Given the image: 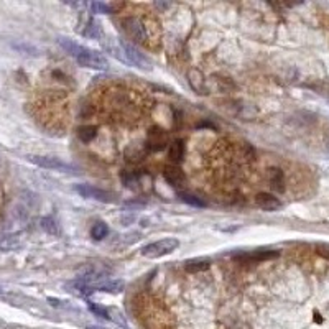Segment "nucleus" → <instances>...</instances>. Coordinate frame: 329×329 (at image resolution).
I'll use <instances>...</instances> for the list:
<instances>
[{
  "label": "nucleus",
  "instance_id": "f257e3e1",
  "mask_svg": "<svg viewBox=\"0 0 329 329\" xmlns=\"http://www.w3.org/2000/svg\"><path fill=\"white\" fill-rule=\"evenodd\" d=\"M59 45L66 50V53L76 59V61L84 66V68H91V69H107V59H105L101 53H97L94 50L84 48V46L77 45L74 42H69V39L61 38L59 39Z\"/></svg>",
  "mask_w": 329,
  "mask_h": 329
},
{
  "label": "nucleus",
  "instance_id": "f03ea898",
  "mask_svg": "<svg viewBox=\"0 0 329 329\" xmlns=\"http://www.w3.org/2000/svg\"><path fill=\"white\" fill-rule=\"evenodd\" d=\"M180 247V240L173 239V237H167V239L151 242L148 245H145L142 249V255L147 257V259H160V257H164Z\"/></svg>",
  "mask_w": 329,
  "mask_h": 329
},
{
  "label": "nucleus",
  "instance_id": "7ed1b4c3",
  "mask_svg": "<svg viewBox=\"0 0 329 329\" xmlns=\"http://www.w3.org/2000/svg\"><path fill=\"white\" fill-rule=\"evenodd\" d=\"M122 25H124V30L127 31V35L134 39L135 43H145V42H147V28H145V25L137 17L124 18Z\"/></svg>",
  "mask_w": 329,
  "mask_h": 329
},
{
  "label": "nucleus",
  "instance_id": "20e7f679",
  "mask_svg": "<svg viewBox=\"0 0 329 329\" xmlns=\"http://www.w3.org/2000/svg\"><path fill=\"white\" fill-rule=\"evenodd\" d=\"M28 160L31 163L38 164V167L46 168V170H61V171H68V173L72 171V167H69L68 163H64L63 160H59V158H55V156L31 155V156H28Z\"/></svg>",
  "mask_w": 329,
  "mask_h": 329
},
{
  "label": "nucleus",
  "instance_id": "39448f33",
  "mask_svg": "<svg viewBox=\"0 0 329 329\" xmlns=\"http://www.w3.org/2000/svg\"><path fill=\"white\" fill-rule=\"evenodd\" d=\"M76 191L83 197H88V199H94V201H101V202H112V196L107 191L91 186V184H77Z\"/></svg>",
  "mask_w": 329,
  "mask_h": 329
},
{
  "label": "nucleus",
  "instance_id": "423d86ee",
  "mask_svg": "<svg viewBox=\"0 0 329 329\" xmlns=\"http://www.w3.org/2000/svg\"><path fill=\"white\" fill-rule=\"evenodd\" d=\"M120 46L124 50L125 58H127V61L130 64H134V66H137V68H142V69H150V61L143 55H140L134 46L129 45V43H124V42L120 43Z\"/></svg>",
  "mask_w": 329,
  "mask_h": 329
},
{
  "label": "nucleus",
  "instance_id": "0eeeda50",
  "mask_svg": "<svg viewBox=\"0 0 329 329\" xmlns=\"http://www.w3.org/2000/svg\"><path fill=\"white\" fill-rule=\"evenodd\" d=\"M163 176H164V180L175 188L184 186V183H186V176H184L183 170L180 167H175V164H170V167L164 168Z\"/></svg>",
  "mask_w": 329,
  "mask_h": 329
},
{
  "label": "nucleus",
  "instance_id": "6e6552de",
  "mask_svg": "<svg viewBox=\"0 0 329 329\" xmlns=\"http://www.w3.org/2000/svg\"><path fill=\"white\" fill-rule=\"evenodd\" d=\"M255 204L263 211H276L281 206L278 197H275L273 194H270V193H259V194H257L255 196Z\"/></svg>",
  "mask_w": 329,
  "mask_h": 329
},
{
  "label": "nucleus",
  "instance_id": "1a4fd4ad",
  "mask_svg": "<svg viewBox=\"0 0 329 329\" xmlns=\"http://www.w3.org/2000/svg\"><path fill=\"white\" fill-rule=\"evenodd\" d=\"M167 140H168V137L164 132L161 130H158V129H151L150 130V135H148V145H150V148H153V150H161L167 147Z\"/></svg>",
  "mask_w": 329,
  "mask_h": 329
},
{
  "label": "nucleus",
  "instance_id": "9d476101",
  "mask_svg": "<svg viewBox=\"0 0 329 329\" xmlns=\"http://www.w3.org/2000/svg\"><path fill=\"white\" fill-rule=\"evenodd\" d=\"M278 257L276 250H259V252H252L242 257V260H250V262H263V260H270Z\"/></svg>",
  "mask_w": 329,
  "mask_h": 329
},
{
  "label": "nucleus",
  "instance_id": "9b49d317",
  "mask_svg": "<svg viewBox=\"0 0 329 329\" xmlns=\"http://www.w3.org/2000/svg\"><path fill=\"white\" fill-rule=\"evenodd\" d=\"M94 288L101 290V292H107V293H120L124 290V281H120V280H112V281L102 280L101 283H97Z\"/></svg>",
  "mask_w": 329,
  "mask_h": 329
},
{
  "label": "nucleus",
  "instance_id": "f8f14e48",
  "mask_svg": "<svg viewBox=\"0 0 329 329\" xmlns=\"http://www.w3.org/2000/svg\"><path fill=\"white\" fill-rule=\"evenodd\" d=\"M268 178H270V184H272V188L276 189V191H283L285 186H283V171L280 168H270L268 170Z\"/></svg>",
  "mask_w": 329,
  "mask_h": 329
},
{
  "label": "nucleus",
  "instance_id": "ddd939ff",
  "mask_svg": "<svg viewBox=\"0 0 329 329\" xmlns=\"http://www.w3.org/2000/svg\"><path fill=\"white\" fill-rule=\"evenodd\" d=\"M184 156V145L181 140H176L170 145V160L173 163H180Z\"/></svg>",
  "mask_w": 329,
  "mask_h": 329
},
{
  "label": "nucleus",
  "instance_id": "4468645a",
  "mask_svg": "<svg viewBox=\"0 0 329 329\" xmlns=\"http://www.w3.org/2000/svg\"><path fill=\"white\" fill-rule=\"evenodd\" d=\"M109 235V227L105 222H96L91 229V237L94 240H104Z\"/></svg>",
  "mask_w": 329,
  "mask_h": 329
},
{
  "label": "nucleus",
  "instance_id": "2eb2a0df",
  "mask_svg": "<svg viewBox=\"0 0 329 329\" xmlns=\"http://www.w3.org/2000/svg\"><path fill=\"white\" fill-rule=\"evenodd\" d=\"M39 226H42V229L45 230V232H48L50 235L59 234V226L53 217H43V219L39 221Z\"/></svg>",
  "mask_w": 329,
  "mask_h": 329
},
{
  "label": "nucleus",
  "instance_id": "dca6fc26",
  "mask_svg": "<svg viewBox=\"0 0 329 329\" xmlns=\"http://www.w3.org/2000/svg\"><path fill=\"white\" fill-rule=\"evenodd\" d=\"M22 245V242L18 240L17 235H10L5 237V239L0 242V252H9V250H15Z\"/></svg>",
  "mask_w": 329,
  "mask_h": 329
},
{
  "label": "nucleus",
  "instance_id": "f3484780",
  "mask_svg": "<svg viewBox=\"0 0 329 329\" xmlns=\"http://www.w3.org/2000/svg\"><path fill=\"white\" fill-rule=\"evenodd\" d=\"M208 268H209V262L208 260H191V262H186V270H188V272H193V273L206 272Z\"/></svg>",
  "mask_w": 329,
  "mask_h": 329
},
{
  "label": "nucleus",
  "instance_id": "a211bd4d",
  "mask_svg": "<svg viewBox=\"0 0 329 329\" xmlns=\"http://www.w3.org/2000/svg\"><path fill=\"white\" fill-rule=\"evenodd\" d=\"M77 137L81 138L83 142H91L92 138L96 137V129L94 127H79Z\"/></svg>",
  "mask_w": 329,
  "mask_h": 329
},
{
  "label": "nucleus",
  "instance_id": "6ab92c4d",
  "mask_svg": "<svg viewBox=\"0 0 329 329\" xmlns=\"http://www.w3.org/2000/svg\"><path fill=\"white\" fill-rule=\"evenodd\" d=\"M88 306H89V309L94 314H97L99 318H104V319H109V313H107V309L105 308H102V306H99V305H96L94 301H88Z\"/></svg>",
  "mask_w": 329,
  "mask_h": 329
},
{
  "label": "nucleus",
  "instance_id": "aec40b11",
  "mask_svg": "<svg viewBox=\"0 0 329 329\" xmlns=\"http://www.w3.org/2000/svg\"><path fill=\"white\" fill-rule=\"evenodd\" d=\"M181 199L184 201V202H188V204H191V206H196V208H204L206 204H204L199 197H196V196H193V194H188V193H181Z\"/></svg>",
  "mask_w": 329,
  "mask_h": 329
},
{
  "label": "nucleus",
  "instance_id": "412c9836",
  "mask_svg": "<svg viewBox=\"0 0 329 329\" xmlns=\"http://www.w3.org/2000/svg\"><path fill=\"white\" fill-rule=\"evenodd\" d=\"M316 252H318L321 257H324V259L329 260V245H318V247H316Z\"/></svg>",
  "mask_w": 329,
  "mask_h": 329
},
{
  "label": "nucleus",
  "instance_id": "4be33fe9",
  "mask_svg": "<svg viewBox=\"0 0 329 329\" xmlns=\"http://www.w3.org/2000/svg\"><path fill=\"white\" fill-rule=\"evenodd\" d=\"M2 197H4V191H2V188H0V204H2Z\"/></svg>",
  "mask_w": 329,
  "mask_h": 329
},
{
  "label": "nucleus",
  "instance_id": "5701e85b",
  "mask_svg": "<svg viewBox=\"0 0 329 329\" xmlns=\"http://www.w3.org/2000/svg\"><path fill=\"white\" fill-rule=\"evenodd\" d=\"M326 143H327V148H329V134H327V138H326Z\"/></svg>",
  "mask_w": 329,
  "mask_h": 329
},
{
  "label": "nucleus",
  "instance_id": "b1692460",
  "mask_svg": "<svg viewBox=\"0 0 329 329\" xmlns=\"http://www.w3.org/2000/svg\"><path fill=\"white\" fill-rule=\"evenodd\" d=\"M88 329H99V327H94V326H89Z\"/></svg>",
  "mask_w": 329,
  "mask_h": 329
}]
</instances>
